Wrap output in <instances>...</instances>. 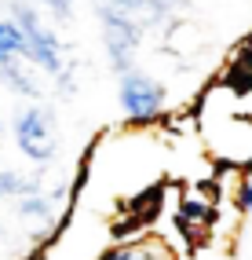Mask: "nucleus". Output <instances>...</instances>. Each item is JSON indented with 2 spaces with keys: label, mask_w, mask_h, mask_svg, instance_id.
I'll use <instances>...</instances> for the list:
<instances>
[{
  "label": "nucleus",
  "mask_w": 252,
  "mask_h": 260,
  "mask_svg": "<svg viewBox=\"0 0 252 260\" xmlns=\"http://www.w3.org/2000/svg\"><path fill=\"white\" fill-rule=\"evenodd\" d=\"M11 55H19V59H29V44H26V33L19 22H11L8 15L0 19V59H11Z\"/></svg>",
  "instance_id": "obj_8"
},
{
  "label": "nucleus",
  "mask_w": 252,
  "mask_h": 260,
  "mask_svg": "<svg viewBox=\"0 0 252 260\" xmlns=\"http://www.w3.org/2000/svg\"><path fill=\"white\" fill-rule=\"evenodd\" d=\"M33 190H40V172L22 176L15 169H0V198H22V194H33Z\"/></svg>",
  "instance_id": "obj_9"
},
{
  "label": "nucleus",
  "mask_w": 252,
  "mask_h": 260,
  "mask_svg": "<svg viewBox=\"0 0 252 260\" xmlns=\"http://www.w3.org/2000/svg\"><path fill=\"white\" fill-rule=\"evenodd\" d=\"M99 260H179L172 253V246L154 235V231H139L136 238H121V242H113L110 249L99 253Z\"/></svg>",
  "instance_id": "obj_5"
},
{
  "label": "nucleus",
  "mask_w": 252,
  "mask_h": 260,
  "mask_svg": "<svg viewBox=\"0 0 252 260\" xmlns=\"http://www.w3.org/2000/svg\"><path fill=\"white\" fill-rule=\"evenodd\" d=\"M37 4H40V8H48L59 22H66V19L73 15V0H37Z\"/></svg>",
  "instance_id": "obj_11"
},
{
  "label": "nucleus",
  "mask_w": 252,
  "mask_h": 260,
  "mask_svg": "<svg viewBox=\"0 0 252 260\" xmlns=\"http://www.w3.org/2000/svg\"><path fill=\"white\" fill-rule=\"evenodd\" d=\"M11 140L26 161L48 169L59 158V121H55L52 107H44V103L22 107L11 121Z\"/></svg>",
  "instance_id": "obj_1"
},
{
  "label": "nucleus",
  "mask_w": 252,
  "mask_h": 260,
  "mask_svg": "<svg viewBox=\"0 0 252 260\" xmlns=\"http://www.w3.org/2000/svg\"><path fill=\"white\" fill-rule=\"evenodd\" d=\"M99 22H103V48L110 59V70L121 77L128 70H136V48L143 41V26L132 15L117 11L113 4H95Z\"/></svg>",
  "instance_id": "obj_4"
},
{
  "label": "nucleus",
  "mask_w": 252,
  "mask_h": 260,
  "mask_svg": "<svg viewBox=\"0 0 252 260\" xmlns=\"http://www.w3.org/2000/svg\"><path fill=\"white\" fill-rule=\"evenodd\" d=\"M37 66H33L29 59H19V55H11V59H0V84L11 92H19L26 95L29 103H40V81H37Z\"/></svg>",
  "instance_id": "obj_6"
},
{
  "label": "nucleus",
  "mask_w": 252,
  "mask_h": 260,
  "mask_svg": "<svg viewBox=\"0 0 252 260\" xmlns=\"http://www.w3.org/2000/svg\"><path fill=\"white\" fill-rule=\"evenodd\" d=\"M8 19L22 26L26 44H29V62L37 66V70H44L48 77H55L66 66V41L55 29H48L40 22V11L33 8L29 0H11L8 4Z\"/></svg>",
  "instance_id": "obj_2"
},
{
  "label": "nucleus",
  "mask_w": 252,
  "mask_h": 260,
  "mask_svg": "<svg viewBox=\"0 0 252 260\" xmlns=\"http://www.w3.org/2000/svg\"><path fill=\"white\" fill-rule=\"evenodd\" d=\"M234 202H238V209H241L245 216H252V172L241 180V187H238V198H234Z\"/></svg>",
  "instance_id": "obj_12"
},
{
  "label": "nucleus",
  "mask_w": 252,
  "mask_h": 260,
  "mask_svg": "<svg viewBox=\"0 0 252 260\" xmlns=\"http://www.w3.org/2000/svg\"><path fill=\"white\" fill-rule=\"evenodd\" d=\"M201 48H205V33H201L194 22L176 19L172 26H168V33H164V51H172V55H179V59H190L194 51H201Z\"/></svg>",
  "instance_id": "obj_7"
},
{
  "label": "nucleus",
  "mask_w": 252,
  "mask_h": 260,
  "mask_svg": "<svg viewBox=\"0 0 252 260\" xmlns=\"http://www.w3.org/2000/svg\"><path fill=\"white\" fill-rule=\"evenodd\" d=\"M117 103H121L124 121L132 128H146V125H154V121L164 114L168 88L157 77L143 74V70H128V74L117 77Z\"/></svg>",
  "instance_id": "obj_3"
},
{
  "label": "nucleus",
  "mask_w": 252,
  "mask_h": 260,
  "mask_svg": "<svg viewBox=\"0 0 252 260\" xmlns=\"http://www.w3.org/2000/svg\"><path fill=\"white\" fill-rule=\"evenodd\" d=\"M55 92H59L62 99L77 95V62H66L62 70L55 74Z\"/></svg>",
  "instance_id": "obj_10"
}]
</instances>
